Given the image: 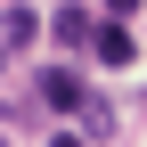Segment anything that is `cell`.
Returning <instances> with one entry per match:
<instances>
[{
  "instance_id": "3",
  "label": "cell",
  "mask_w": 147,
  "mask_h": 147,
  "mask_svg": "<svg viewBox=\"0 0 147 147\" xmlns=\"http://www.w3.org/2000/svg\"><path fill=\"white\" fill-rule=\"evenodd\" d=\"M33 33H41V16H33V8H25V0H16V8H8V16H0V41H8V49H25V41H33Z\"/></svg>"
},
{
  "instance_id": "5",
  "label": "cell",
  "mask_w": 147,
  "mask_h": 147,
  "mask_svg": "<svg viewBox=\"0 0 147 147\" xmlns=\"http://www.w3.org/2000/svg\"><path fill=\"white\" fill-rule=\"evenodd\" d=\"M49 147H82V131H57V139H49Z\"/></svg>"
},
{
  "instance_id": "2",
  "label": "cell",
  "mask_w": 147,
  "mask_h": 147,
  "mask_svg": "<svg viewBox=\"0 0 147 147\" xmlns=\"http://www.w3.org/2000/svg\"><path fill=\"white\" fill-rule=\"evenodd\" d=\"M49 33H57L65 49H82V41H98V25H90L82 8H57V16H49Z\"/></svg>"
},
{
  "instance_id": "6",
  "label": "cell",
  "mask_w": 147,
  "mask_h": 147,
  "mask_svg": "<svg viewBox=\"0 0 147 147\" xmlns=\"http://www.w3.org/2000/svg\"><path fill=\"white\" fill-rule=\"evenodd\" d=\"M0 147H8V139H0Z\"/></svg>"
},
{
  "instance_id": "1",
  "label": "cell",
  "mask_w": 147,
  "mask_h": 147,
  "mask_svg": "<svg viewBox=\"0 0 147 147\" xmlns=\"http://www.w3.org/2000/svg\"><path fill=\"white\" fill-rule=\"evenodd\" d=\"M41 98L57 106V115H82V98H90V90H82V74H65V65H57V74L41 82Z\"/></svg>"
},
{
  "instance_id": "4",
  "label": "cell",
  "mask_w": 147,
  "mask_h": 147,
  "mask_svg": "<svg viewBox=\"0 0 147 147\" xmlns=\"http://www.w3.org/2000/svg\"><path fill=\"white\" fill-rule=\"evenodd\" d=\"M90 49H98V65H131V33H123V25H106Z\"/></svg>"
}]
</instances>
